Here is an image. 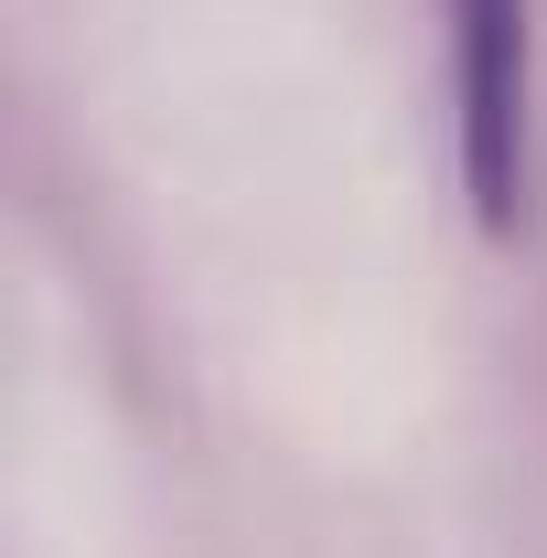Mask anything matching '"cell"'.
Segmentation results:
<instances>
[{"mask_svg":"<svg viewBox=\"0 0 547 558\" xmlns=\"http://www.w3.org/2000/svg\"><path fill=\"white\" fill-rule=\"evenodd\" d=\"M451 97L473 215L505 236L537 183V0H451Z\"/></svg>","mask_w":547,"mask_h":558,"instance_id":"obj_1","label":"cell"}]
</instances>
